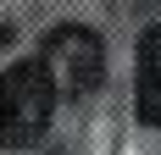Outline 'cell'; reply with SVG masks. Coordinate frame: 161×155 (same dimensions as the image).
Segmentation results:
<instances>
[{
  "label": "cell",
  "mask_w": 161,
  "mask_h": 155,
  "mask_svg": "<svg viewBox=\"0 0 161 155\" xmlns=\"http://www.w3.org/2000/svg\"><path fill=\"white\" fill-rule=\"evenodd\" d=\"M50 111H56V89L39 61H17L0 72V144L22 150V144L45 139Z\"/></svg>",
  "instance_id": "6da1fadb"
},
{
  "label": "cell",
  "mask_w": 161,
  "mask_h": 155,
  "mask_svg": "<svg viewBox=\"0 0 161 155\" xmlns=\"http://www.w3.org/2000/svg\"><path fill=\"white\" fill-rule=\"evenodd\" d=\"M39 67H45L50 89H56V100L61 94H89L100 83V72H106V50H100L95 28H78V22H61V28L45 33V50H39Z\"/></svg>",
  "instance_id": "7a4b0ae2"
},
{
  "label": "cell",
  "mask_w": 161,
  "mask_h": 155,
  "mask_svg": "<svg viewBox=\"0 0 161 155\" xmlns=\"http://www.w3.org/2000/svg\"><path fill=\"white\" fill-rule=\"evenodd\" d=\"M133 111L145 127H161V22L139 33V72H133Z\"/></svg>",
  "instance_id": "3957f363"
}]
</instances>
